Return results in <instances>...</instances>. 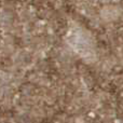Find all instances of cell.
I'll return each mask as SVG.
<instances>
[{
  "label": "cell",
  "instance_id": "cell-2",
  "mask_svg": "<svg viewBox=\"0 0 123 123\" xmlns=\"http://www.w3.org/2000/svg\"><path fill=\"white\" fill-rule=\"evenodd\" d=\"M105 1H107V0H105Z\"/></svg>",
  "mask_w": 123,
  "mask_h": 123
},
{
  "label": "cell",
  "instance_id": "cell-1",
  "mask_svg": "<svg viewBox=\"0 0 123 123\" xmlns=\"http://www.w3.org/2000/svg\"><path fill=\"white\" fill-rule=\"evenodd\" d=\"M66 42L80 58L94 63L97 57L96 43L92 34L78 24H72L66 35Z\"/></svg>",
  "mask_w": 123,
  "mask_h": 123
}]
</instances>
